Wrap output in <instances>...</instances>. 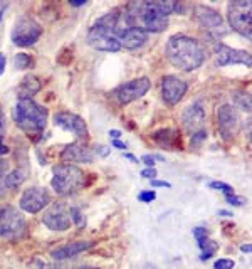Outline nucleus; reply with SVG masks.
Segmentation results:
<instances>
[{
  "instance_id": "2eb2a0df",
  "label": "nucleus",
  "mask_w": 252,
  "mask_h": 269,
  "mask_svg": "<svg viewBox=\"0 0 252 269\" xmlns=\"http://www.w3.org/2000/svg\"><path fill=\"white\" fill-rule=\"evenodd\" d=\"M51 204V195L45 188L42 187H30L22 194L21 197V209L27 214H37L41 212L44 207H47Z\"/></svg>"
},
{
  "instance_id": "de8ad7c7",
  "label": "nucleus",
  "mask_w": 252,
  "mask_h": 269,
  "mask_svg": "<svg viewBox=\"0 0 252 269\" xmlns=\"http://www.w3.org/2000/svg\"><path fill=\"white\" fill-rule=\"evenodd\" d=\"M219 214H220V215H224V217H231V215H232L231 212H227V210H220Z\"/></svg>"
},
{
  "instance_id": "a18cd8bd",
  "label": "nucleus",
  "mask_w": 252,
  "mask_h": 269,
  "mask_svg": "<svg viewBox=\"0 0 252 269\" xmlns=\"http://www.w3.org/2000/svg\"><path fill=\"white\" fill-rule=\"evenodd\" d=\"M251 244H244L242 246V248H240V251H242V252H251Z\"/></svg>"
},
{
  "instance_id": "c9c22d12",
  "label": "nucleus",
  "mask_w": 252,
  "mask_h": 269,
  "mask_svg": "<svg viewBox=\"0 0 252 269\" xmlns=\"http://www.w3.org/2000/svg\"><path fill=\"white\" fill-rule=\"evenodd\" d=\"M141 175H143L145 179L155 180V177H156V170H155V168H145L143 172H141Z\"/></svg>"
},
{
  "instance_id": "f3484780",
  "label": "nucleus",
  "mask_w": 252,
  "mask_h": 269,
  "mask_svg": "<svg viewBox=\"0 0 252 269\" xmlns=\"http://www.w3.org/2000/svg\"><path fill=\"white\" fill-rule=\"evenodd\" d=\"M187 83L178 76H165L162 79V96L163 101L170 106H175L182 101V98L187 93Z\"/></svg>"
},
{
  "instance_id": "6ab92c4d",
  "label": "nucleus",
  "mask_w": 252,
  "mask_h": 269,
  "mask_svg": "<svg viewBox=\"0 0 252 269\" xmlns=\"http://www.w3.org/2000/svg\"><path fill=\"white\" fill-rule=\"evenodd\" d=\"M61 160L66 162L67 165H72V164H91L94 160V155L93 151L87 148L84 143H71L67 145L66 148L63 150L61 153Z\"/></svg>"
},
{
  "instance_id": "39448f33",
  "label": "nucleus",
  "mask_w": 252,
  "mask_h": 269,
  "mask_svg": "<svg viewBox=\"0 0 252 269\" xmlns=\"http://www.w3.org/2000/svg\"><path fill=\"white\" fill-rule=\"evenodd\" d=\"M84 172L76 165H57L54 168V177L51 180V185L57 195H72L84 187Z\"/></svg>"
},
{
  "instance_id": "f8f14e48",
  "label": "nucleus",
  "mask_w": 252,
  "mask_h": 269,
  "mask_svg": "<svg viewBox=\"0 0 252 269\" xmlns=\"http://www.w3.org/2000/svg\"><path fill=\"white\" fill-rule=\"evenodd\" d=\"M148 34L141 32L138 29H133L131 25L126 24L123 14H120L118 17V24H116V39L120 42L121 49H129V51H135V49L141 47L147 42Z\"/></svg>"
},
{
  "instance_id": "a878e982",
  "label": "nucleus",
  "mask_w": 252,
  "mask_h": 269,
  "mask_svg": "<svg viewBox=\"0 0 252 269\" xmlns=\"http://www.w3.org/2000/svg\"><path fill=\"white\" fill-rule=\"evenodd\" d=\"M234 103L237 104V108H240L242 111H251V96L244 93H235L234 94Z\"/></svg>"
},
{
  "instance_id": "a211bd4d",
  "label": "nucleus",
  "mask_w": 252,
  "mask_h": 269,
  "mask_svg": "<svg viewBox=\"0 0 252 269\" xmlns=\"http://www.w3.org/2000/svg\"><path fill=\"white\" fill-rule=\"evenodd\" d=\"M215 51H217V66L220 67L231 66V64H242L246 67H251L252 64L251 54L247 51H239V49L229 47L225 44H219Z\"/></svg>"
},
{
  "instance_id": "4c0bfd02",
  "label": "nucleus",
  "mask_w": 252,
  "mask_h": 269,
  "mask_svg": "<svg viewBox=\"0 0 252 269\" xmlns=\"http://www.w3.org/2000/svg\"><path fill=\"white\" fill-rule=\"evenodd\" d=\"M96 153H99L101 157H108L109 148H108V146H105V145H99V146H96Z\"/></svg>"
},
{
  "instance_id": "aec40b11",
  "label": "nucleus",
  "mask_w": 252,
  "mask_h": 269,
  "mask_svg": "<svg viewBox=\"0 0 252 269\" xmlns=\"http://www.w3.org/2000/svg\"><path fill=\"white\" fill-rule=\"evenodd\" d=\"M94 246L93 241H78V242H71V244L61 246L52 251V257L54 259H69V257H74L81 252L87 251Z\"/></svg>"
},
{
  "instance_id": "c756f323",
  "label": "nucleus",
  "mask_w": 252,
  "mask_h": 269,
  "mask_svg": "<svg viewBox=\"0 0 252 269\" xmlns=\"http://www.w3.org/2000/svg\"><path fill=\"white\" fill-rule=\"evenodd\" d=\"M29 269H52L51 264L47 263V261L41 259V257H34L32 261H30L29 264Z\"/></svg>"
},
{
  "instance_id": "7ed1b4c3",
  "label": "nucleus",
  "mask_w": 252,
  "mask_h": 269,
  "mask_svg": "<svg viewBox=\"0 0 252 269\" xmlns=\"http://www.w3.org/2000/svg\"><path fill=\"white\" fill-rule=\"evenodd\" d=\"M120 12L113 10V12L106 14L105 17L98 19L89 29L87 34V44L96 51L103 52H118L121 51V45L116 39V24Z\"/></svg>"
},
{
  "instance_id": "bb28decb",
  "label": "nucleus",
  "mask_w": 252,
  "mask_h": 269,
  "mask_svg": "<svg viewBox=\"0 0 252 269\" xmlns=\"http://www.w3.org/2000/svg\"><path fill=\"white\" fill-rule=\"evenodd\" d=\"M71 222H74L78 227H84L86 226V217H84V214L81 212L79 207H71Z\"/></svg>"
},
{
  "instance_id": "a19ab883",
  "label": "nucleus",
  "mask_w": 252,
  "mask_h": 269,
  "mask_svg": "<svg viewBox=\"0 0 252 269\" xmlns=\"http://www.w3.org/2000/svg\"><path fill=\"white\" fill-rule=\"evenodd\" d=\"M3 128H5V118H3V111L2 108H0V136H2Z\"/></svg>"
},
{
  "instance_id": "8fccbe9b",
  "label": "nucleus",
  "mask_w": 252,
  "mask_h": 269,
  "mask_svg": "<svg viewBox=\"0 0 252 269\" xmlns=\"http://www.w3.org/2000/svg\"><path fill=\"white\" fill-rule=\"evenodd\" d=\"M79 269H98V268H89V266H86V268H79Z\"/></svg>"
},
{
  "instance_id": "412c9836",
  "label": "nucleus",
  "mask_w": 252,
  "mask_h": 269,
  "mask_svg": "<svg viewBox=\"0 0 252 269\" xmlns=\"http://www.w3.org/2000/svg\"><path fill=\"white\" fill-rule=\"evenodd\" d=\"M153 140L158 143L162 148H168V150H175L177 148V143L180 146V138H178V131L173 130V128H163V130H158L153 133Z\"/></svg>"
},
{
  "instance_id": "cd10ccee",
  "label": "nucleus",
  "mask_w": 252,
  "mask_h": 269,
  "mask_svg": "<svg viewBox=\"0 0 252 269\" xmlns=\"http://www.w3.org/2000/svg\"><path fill=\"white\" fill-rule=\"evenodd\" d=\"M7 168H9V164L5 160H0V197L5 194V177H7Z\"/></svg>"
},
{
  "instance_id": "ea45409f",
  "label": "nucleus",
  "mask_w": 252,
  "mask_h": 269,
  "mask_svg": "<svg viewBox=\"0 0 252 269\" xmlns=\"http://www.w3.org/2000/svg\"><path fill=\"white\" fill-rule=\"evenodd\" d=\"M113 146H114V148H118V150H125L126 148V143L120 142V140H113Z\"/></svg>"
},
{
  "instance_id": "f257e3e1",
  "label": "nucleus",
  "mask_w": 252,
  "mask_h": 269,
  "mask_svg": "<svg viewBox=\"0 0 252 269\" xmlns=\"http://www.w3.org/2000/svg\"><path fill=\"white\" fill-rule=\"evenodd\" d=\"M167 58L175 67H180L182 71H193L204 64L207 51L200 41L178 34L168 41Z\"/></svg>"
},
{
  "instance_id": "f704fd0d",
  "label": "nucleus",
  "mask_w": 252,
  "mask_h": 269,
  "mask_svg": "<svg viewBox=\"0 0 252 269\" xmlns=\"http://www.w3.org/2000/svg\"><path fill=\"white\" fill-rule=\"evenodd\" d=\"M225 199H227L229 200V204H231V206H242V204H244V200L242 199H240V197H237V195H225Z\"/></svg>"
},
{
  "instance_id": "58836bf2",
  "label": "nucleus",
  "mask_w": 252,
  "mask_h": 269,
  "mask_svg": "<svg viewBox=\"0 0 252 269\" xmlns=\"http://www.w3.org/2000/svg\"><path fill=\"white\" fill-rule=\"evenodd\" d=\"M5 64H7V59L3 54H0V76L3 74V71H5Z\"/></svg>"
},
{
  "instance_id": "393cba45",
  "label": "nucleus",
  "mask_w": 252,
  "mask_h": 269,
  "mask_svg": "<svg viewBox=\"0 0 252 269\" xmlns=\"http://www.w3.org/2000/svg\"><path fill=\"white\" fill-rule=\"evenodd\" d=\"M14 66L15 69H29L30 66H32V59H30L29 54H24V52H19V54H15L14 58Z\"/></svg>"
},
{
  "instance_id": "5701e85b",
  "label": "nucleus",
  "mask_w": 252,
  "mask_h": 269,
  "mask_svg": "<svg viewBox=\"0 0 252 269\" xmlns=\"http://www.w3.org/2000/svg\"><path fill=\"white\" fill-rule=\"evenodd\" d=\"M24 180H25L24 172H22L21 168H17V170L10 172L9 175L5 177V187H7V188H17L19 185H21Z\"/></svg>"
},
{
  "instance_id": "b1692460",
  "label": "nucleus",
  "mask_w": 252,
  "mask_h": 269,
  "mask_svg": "<svg viewBox=\"0 0 252 269\" xmlns=\"http://www.w3.org/2000/svg\"><path fill=\"white\" fill-rule=\"evenodd\" d=\"M200 246V249L204 252H202V256H200V259L202 261H207V259H210L213 254H215V251L219 249V244L217 242H213V241H210V239H207V241H204L202 244H198Z\"/></svg>"
},
{
  "instance_id": "1a4fd4ad",
  "label": "nucleus",
  "mask_w": 252,
  "mask_h": 269,
  "mask_svg": "<svg viewBox=\"0 0 252 269\" xmlns=\"http://www.w3.org/2000/svg\"><path fill=\"white\" fill-rule=\"evenodd\" d=\"M182 121L193 142H200V140L207 138V131H205V108L200 101L190 104L183 111Z\"/></svg>"
},
{
  "instance_id": "c85d7f7f",
  "label": "nucleus",
  "mask_w": 252,
  "mask_h": 269,
  "mask_svg": "<svg viewBox=\"0 0 252 269\" xmlns=\"http://www.w3.org/2000/svg\"><path fill=\"white\" fill-rule=\"evenodd\" d=\"M209 187L213 188V190L224 192L225 195H234V188H232L229 184H224V182H212V184H210Z\"/></svg>"
},
{
  "instance_id": "79ce46f5",
  "label": "nucleus",
  "mask_w": 252,
  "mask_h": 269,
  "mask_svg": "<svg viewBox=\"0 0 252 269\" xmlns=\"http://www.w3.org/2000/svg\"><path fill=\"white\" fill-rule=\"evenodd\" d=\"M109 136L113 140H120L121 138V131L120 130H109Z\"/></svg>"
},
{
  "instance_id": "9d476101",
  "label": "nucleus",
  "mask_w": 252,
  "mask_h": 269,
  "mask_svg": "<svg viewBox=\"0 0 252 269\" xmlns=\"http://www.w3.org/2000/svg\"><path fill=\"white\" fill-rule=\"evenodd\" d=\"M195 19L200 24V27L207 30L210 36L220 37L227 34V25H225L222 15L217 10H213L212 7L207 5H197L195 7Z\"/></svg>"
},
{
  "instance_id": "473e14b6",
  "label": "nucleus",
  "mask_w": 252,
  "mask_h": 269,
  "mask_svg": "<svg viewBox=\"0 0 252 269\" xmlns=\"http://www.w3.org/2000/svg\"><path fill=\"white\" fill-rule=\"evenodd\" d=\"M235 263L232 259H219L213 264V269H234Z\"/></svg>"
},
{
  "instance_id": "0eeeda50",
  "label": "nucleus",
  "mask_w": 252,
  "mask_h": 269,
  "mask_svg": "<svg viewBox=\"0 0 252 269\" xmlns=\"http://www.w3.org/2000/svg\"><path fill=\"white\" fill-rule=\"evenodd\" d=\"M229 24L239 32L240 36L251 39L252 34V3L249 0H239V2L229 3Z\"/></svg>"
},
{
  "instance_id": "e433bc0d",
  "label": "nucleus",
  "mask_w": 252,
  "mask_h": 269,
  "mask_svg": "<svg viewBox=\"0 0 252 269\" xmlns=\"http://www.w3.org/2000/svg\"><path fill=\"white\" fill-rule=\"evenodd\" d=\"M151 187H167V188H170L171 184H168V182H165V180H151Z\"/></svg>"
},
{
  "instance_id": "49530a36",
  "label": "nucleus",
  "mask_w": 252,
  "mask_h": 269,
  "mask_svg": "<svg viewBox=\"0 0 252 269\" xmlns=\"http://www.w3.org/2000/svg\"><path fill=\"white\" fill-rule=\"evenodd\" d=\"M125 157L128 158V160H131L133 164H138V158H135V157H133V155H125Z\"/></svg>"
},
{
  "instance_id": "7c9ffc66",
  "label": "nucleus",
  "mask_w": 252,
  "mask_h": 269,
  "mask_svg": "<svg viewBox=\"0 0 252 269\" xmlns=\"http://www.w3.org/2000/svg\"><path fill=\"white\" fill-rule=\"evenodd\" d=\"M193 236H195L198 244H202L204 241L209 239V232H207V229H204V227H195V229H193Z\"/></svg>"
},
{
  "instance_id": "6e6552de",
  "label": "nucleus",
  "mask_w": 252,
  "mask_h": 269,
  "mask_svg": "<svg viewBox=\"0 0 252 269\" xmlns=\"http://www.w3.org/2000/svg\"><path fill=\"white\" fill-rule=\"evenodd\" d=\"M42 36V27L39 22H36L32 17H21L14 25L12 30V42L19 47H29L34 45Z\"/></svg>"
},
{
  "instance_id": "4be33fe9",
  "label": "nucleus",
  "mask_w": 252,
  "mask_h": 269,
  "mask_svg": "<svg viewBox=\"0 0 252 269\" xmlns=\"http://www.w3.org/2000/svg\"><path fill=\"white\" fill-rule=\"evenodd\" d=\"M42 88L41 81L36 78V76H25L22 79V84L19 88V93H21V100H30V96L36 93H39Z\"/></svg>"
},
{
  "instance_id": "20e7f679",
  "label": "nucleus",
  "mask_w": 252,
  "mask_h": 269,
  "mask_svg": "<svg viewBox=\"0 0 252 269\" xmlns=\"http://www.w3.org/2000/svg\"><path fill=\"white\" fill-rule=\"evenodd\" d=\"M14 121L22 131L29 135H36L44 131L47 124V109L30 100H19L14 106Z\"/></svg>"
},
{
  "instance_id": "72a5a7b5",
  "label": "nucleus",
  "mask_w": 252,
  "mask_h": 269,
  "mask_svg": "<svg viewBox=\"0 0 252 269\" xmlns=\"http://www.w3.org/2000/svg\"><path fill=\"white\" fill-rule=\"evenodd\" d=\"M138 199L141 200V202H145V204H150V202H153V200L156 199V192L155 190H145V192H141V194L138 195Z\"/></svg>"
},
{
  "instance_id": "2f4dec72",
  "label": "nucleus",
  "mask_w": 252,
  "mask_h": 269,
  "mask_svg": "<svg viewBox=\"0 0 252 269\" xmlns=\"http://www.w3.org/2000/svg\"><path fill=\"white\" fill-rule=\"evenodd\" d=\"M155 160H160V162H163V157H160V155H145L143 158H141V162H143L145 165L148 166V168H153L156 162Z\"/></svg>"
},
{
  "instance_id": "9b49d317",
  "label": "nucleus",
  "mask_w": 252,
  "mask_h": 269,
  "mask_svg": "<svg viewBox=\"0 0 252 269\" xmlns=\"http://www.w3.org/2000/svg\"><path fill=\"white\" fill-rule=\"evenodd\" d=\"M150 88H151L150 79L138 78V79H133V81H128V83H125V84L118 86V88L113 91V98L120 104H128V103H131V101L145 96Z\"/></svg>"
},
{
  "instance_id": "423d86ee",
  "label": "nucleus",
  "mask_w": 252,
  "mask_h": 269,
  "mask_svg": "<svg viewBox=\"0 0 252 269\" xmlns=\"http://www.w3.org/2000/svg\"><path fill=\"white\" fill-rule=\"evenodd\" d=\"M25 219L17 209L7 206L0 209V239L14 241L24 236L25 232Z\"/></svg>"
},
{
  "instance_id": "37998d69",
  "label": "nucleus",
  "mask_w": 252,
  "mask_h": 269,
  "mask_svg": "<svg viewBox=\"0 0 252 269\" xmlns=\"http://www.w3.org/2000/svg\"><path fill=\"white\" fill-rule=\"evenodd\" d=\"M7 153H9V148H7V146L3 145L2 138H0V157H2V155H7Z\"/></svg>"
},
{
  "instance_id": "09e8293b",
  "label": "nucleus",
  "mask_w": 252,
  "mask_h": 269,
  "mask_svg": "<svg viewBox=\"0 0 252 269\" xmlns=\"http://www.w3.org/2000/svg\"><path fill=\"white\" fill-rule=\"evenodd\" d=\"M86 2H71V5H74V7H81V5H84Z\"/></svg>"
},
{
  "instance_id": "4468645a",
  "label": "nucleus",
  "mask_w": 252,
  "mask_h": 269,
  "mask_svg": "<svg viewBox=\"0 0 252 269\" xmlns=\"http://www.w3.org/2000/svg\"><path fill=\"white\" fill-rule=\"evenodd\" d=\"M217 120H219V130L224 140H232L239 135L240 120L232 104H222L217 111Z\"/></svg>"
},
{
  "instance_id": "f03ea898",
  "label": "nucleus",
  "mask_w": 252,
  "mask_h": 269,
  "mask_svg": "<svg viewBox=\"0 0 252 269\" xmlns=\"http://www.w3.org/2000/svg\"><path fill=\"white\" fill-rule=\"evenodd\" d=\"M126 24L141 32H163L168 25V17L160 10L158 2H129L123 9Z\"/></svg>"
},
{
  "instance_id": "dca6fc26",
  "label": "nucleus",
  "mask_w": 252,
  "mask_h": 269,
  "mask_svg": "<svg viewBox=\"0 0 252 269\" xmlns=\"http://www.w3.org/2000/svg\"><path fill=\"white\" fill-rule=\"evenodd\" d=\"M54 124L57 128L64 131H69L76 136L78 140H86L87 138V126L86 121L81 116L74 115L69 111H61L54 116Z\"/></svg>"
},
{
  "instance_id": "ddd939ff",
  "label": "nucleus",
  "mask_w": 252,
  "mask_h": 269,
  "mask_svg": "<svg viewBox=\"0 0 252 269\" xmlns=\"http://www.w3.org/2000/svg\"><path fill=\"white\" fill-rule=\"evenodd\" d=\"M71 207L64 202H54L42 215V222L51 230H67L71 227Z\"/></svg>"
},
{
  "instance_id": "c03bdc74",
  "label": "nucleus",
  "mask_w": 252,
  "mask_h": 269,
  "mask_svg": "<svg viewBox=\"0 0 252 269\" xmlns=\"http://www.w3.org/2000/svg\"><path fill=\"white\" fill-rule=\"evenodd\" d=\"M9 7V3L7 2H0V21H2V17H3V12H5V9Z\"/></svg>"
}]
</instances>
